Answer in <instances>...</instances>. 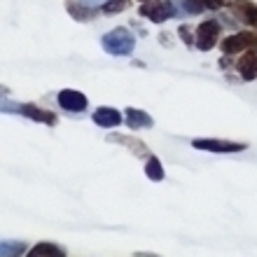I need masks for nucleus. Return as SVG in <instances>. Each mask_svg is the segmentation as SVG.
I'll return each instance as SVG.
<instances>
[{
  "mask_svg": "<svg viewBox=\"0 0 257 257\" xmlns=\"http://www.w3.org/2000/svg\"><path fill=\"white\" fill-rule=\"evenodd\" d=\"M101 45L103 49L108 52V54L112 56H126L134 52L136 47V38L134 33L128 31V28H112V31H108V33L101 38Z\"/></svg>",
  "mask_w": 257,
  "mask_h": 257,
  "instance_id": "nucleus-1",
  "label": "nucleus"
},
{
  "mask_svg": "<svg viewBox=\"0 0 257 257\" xmlns=\"http://www.w3.org/2000/svg\"><path fill=\"white\" fill-rule=\"evenodd\" d=\"M141 14L155 24H162V21H169L171 17H176L178 10L173 5V0H148L141 5Z\"/></svg>",
  "mask_w": 257,
  "mask_h": 257,
  "instance_id": "nucleus-2",
  "label": "nucleus"
},
{
  "mask_svg": "<svg viewBox=\"0 0 257 257\" xmlns=\"http://www.w3.org/2000/svg\"><path fill=\"white\" fill-rule=\"evenodd\" d=\"M217 35H220V21L210 19L199 24V28H196V49H201V52L213 49L217 42Z\"/></svg>",
  "mask_w": 257,
  "mask_h": 257,
  "instance_id": "nucleus-3",
  "label": "nucleus"
},
{
  "mask_svg": "<svg viewBox=\"0 0 257 257\" xmlns=\"http://www.w3.org/2000/svg\"><path fill=\"white\" fill-rule=\"evenodd\" d=\"M257 45V38L248 31L243 33H234L229 38L222 40V52L224 54H236V52H243V49H252Z\"/></svg>",
  "mask_w": 257,
  "mask_h": 257,
  "instance_id": "nucleus-4",
  "label": "nucleus"
},
{
  "mask_svg": "<svg viewBox=\"0 0 257 257\" xmlns=\"http://www.w3.org/2000/svg\"><path fill=\"white\" fill-rule=\"evenodd\" d=\"M194 148L199 150H208V152H217V155H229V152H243L245 143H229V141H206V138H199V141L192 143Z\"/></svg>",
  "mask_w": 257,
  "mask_h": 257,
  "instance_id": "nucleus-5",
  "label": "nucleus"
},
{
  "mask_svg": "<svg viewBox=\"0 0 257 257\" xmlns=\"http://www.w3.org/2000/svg\"><path fill=\"white\" fill-rule=\"evenodd\" d=\"M59 105L68 112H82V110H87V96L75 89H63L59 91Z\"/></svg>",
  "mask_w": 257,
  "mask_h": 257,
  "instance_id": "nucleus-6",
  "label": "nucleus"
},
{
  "mask_svg": "<svg viewBox=\"0 0 257 257\" xmlns=\"http://www.w3.org/2000/svg\"><path fill=\"white\" fill-rule=\"evenodd\" d=\"M3 110H17V112H21L24 117H31V119H35V122L56 124V117L52 115V112L35 108V105H31V103H28V105H12V103H5V105H3Z\"/></svg>",
  "mask_w": 257,
  "mask_h": 257,
  "instance_id": "nucleus-7",
  "label": "nucleus"
},
{
  "mask_svg": "<svg viewBox=\"0 0 257 257\" xmlns=\"http://www.w3.org/2000/svg\"><path fill=\"white\" fill-rule=\"evenodd\" d=\"M231 12L241 24L257 26V5H252L248 0H231Z\"/></svg>",
  "mask_w": 257,
  "mask_h": 257,
  "instance_id": "nucleus-8",
  "label": "nucleus"
},
{
  "mask_svg": "<svg viewBox=\"0 0 257 257\" xmlns=\"http://www.w3.org/2000/svg\"><path fill=\"white\" fill-rule=\"evenodd\" d=\"M122 119L124 117L119 115V110H115V108H98L94 112V122L98 124V126H103V128L117 126V124H122Z\"/></svg>",
  "mask_w": 257,
  "mask_h": 257,
  "instance_id": "nucleus-9",
  "label": "nucleus"
},
{
  "mask_svg": "<svg viewBox=\"0 0 257 257\" xmlns=\"http://www.w3.org/2000/svg\"><path fill=\"white\" fill-rule=\"evenodd\" d=\"M124 115H126V124L131 128H150L152 126V117L145 112V110H136V108H126L124 110Z\"/></svg>",
  "mask_w": 257,
  "mask_h": 257,
  "instance_id": "nucleus-10",
  "label": "nucleus"
},
{
  "mask_svg": "<svg viewBox=\"0 0 257 257\" xmlns=\"http://www.w3.org/2000/svg\"><path fill=\"white\" fill-rule=\"evenodd\" d=\"M236 68H238V73H241L243 80H255L257 77V54H252V52L243 54V59L238 61Z\"/></svg>",
  "mask_w": 257,
  "mask_h": 257,
  "instance_id": "nucleus-11",
  "label": "nucleus"
},
{
  "mask_svg": "<svg viewBox=\"0 0 257 257\" xmlns=\"http://www.w3.org/2000/svg\"><path fill=\"white\" fill-rule=\"evenodd\" d=\"M28 257H66V255H63V250L61 248H56V245L40 243V245H35L33 250L28 252Z\"/></svg>",
  "mask_w": 257,
  "mask_h": 257,
  "instance_id": "nucleus-12",
  "label": "nucleus"
},
{
  "mask_svg": "<svg viewBox=\"0 0 257 257\" xmlns=\"http://www.w3.org/2000/svg\"><path fill=\"white\" fill-rule=\"evenodd\" d=\"M68 10H70V14H73L75 19H80V21H87V19H91L96 14V10H89V5H75V3H70L68 5Z\"/></svg>",
  "mask_w": 257,
  "mask_h": 257,
  "instance_id": "nucleus-13",
  "label": "nucleus"
},
{
  "mask_svg": "<svg viewBox=\"0 0 257 257\" xmlns=\"http://www.w3.org/2000/svg\"><path fill=\"white\" fill-rule=\"evenodd\" d=\"M145 171H148V178L150 180H164V169H162V162L159 159H150L148 164H145Z\"/></svg>",
  "mask_w": 257,
  "mask_h": 257,
  "instance_id": "nucleus-14",
  "label": "nucleus"
},
{
  "mask_svg": "<svg viewBox=\"0 0 257 257\" xmlns=\"http://www.w3.org/2000/svg\"><path fill=\"white\" fill-rule=\"evenodd\" d=\"M26 250V245L19 241H3V257H19Z\"/></svg>",
  "mask_w": 257,
  "mask_h": 257,
  "instance_id": "nucleus-15",
  "label": "nucleus"
},
{
  "mask_svg": "<svg viewBox=\"0 0 257 257\" xmlns=\"http://www.w3.org/2000/svg\"><path fill=\"white\" fill-rule=\"evenodd\" d=\"M128 5H131L128 0H108V3H103L101 5V10L105 14H117V12H124Z\"/></svg>",
  "mask_w": 257,
  "mask_h": 257,
  "instance_id": "nucleus-16",
  "label": "nucleus"
},
{
  "mask_svg": "<svg viewBox=\"0 0 257 257\" xmlns=\"http://www.w3.org/2000/svg\"><path fill=\"white\" fill-rule=\"evenodd\" d=\"M178 35H180V38H183V40H185V45H187V47H192V45H196L194 35H192V28L187 26V24H183V26L178 28Z\"/></svg>",
  "mask_w": 257,
  "mask_h": 257,
  "instance_id": "nucleus-17",
  "label": "nucleus"
},
{
  "mask_svg": "<svg viewBox=\"0 0 257 257\" xmlns=\"http://www.w3.org/2000/svg\"><path fill=\"white\" fill-rule=\"evenodd\" d=\"M206 10H222L224 5H229V0H203Z\"/></svg>",
  "mask_w": 257,
  "mask_h": 257,
  "instance_id": "nucleus-18",
  "label": "nucleus"
},
{
  "mask_svg": "<svg viewBox=\"0 0 257 257\" xmlns=\"http://www.w3.org/2000/svg\"><path fill=\"white\" fill-rule=\"evenodd\" d=\"M82 5H98V3H103V0H80Z\"/></svg>",
  "mask_w": 257,
  "mask_h": 257,
  "instance_id": "nucleus-19",
  "label": "nucleus"
},
{
  "mask_svg": "<svg viewBox=\"0 0 257 257\" xmlns=\"http://www.w3.org/2000/svg\"><path fill=\"white\" fill-rule=\"evenodd\" d=\"M141 3H148V0H141Z\"/></svg>",
  "mask_w": 257,
  "mask_h": 257,
  "instance_id": "nucleus-20",
  "label": "nucleus"
}]
</instances>
